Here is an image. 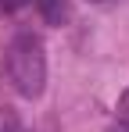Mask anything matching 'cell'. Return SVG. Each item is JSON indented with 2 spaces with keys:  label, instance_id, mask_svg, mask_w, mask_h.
Here are the masks:
<instances>
[{
  "label": "cell",
  "instance_id": "6da1fadb",
  "mask_svg": "<svg viewBox=\"0 0 129 132\" xmlns=\"http://www.w3.org/2000/svg\"><path fill=\"white\" fill-rule=\"evenodd\" d=\"M4 71L7 82L15 86L18 96L36 100L47 86V54H43V39L36 32H18L7 50H4Z\"/></svg>",
  "mask_w": 129,
  "mask_h": 132
},
{
  "label": "cell",
  "instance_id": "7a4b0ae2",
  "mask_svg": "<svg viewBox=\"0 0 129 132\" xmlns=\"http://www.w3.org/2000/svg\"><path fill=\"white\" fill-rule=\"evenodd\" d=\"M32 4H36V11L43 14V22H47V25H64V22H68V14H72L68 0H32Z\"/></svg>",
  "mask_w": 129,
  "mask_h": 132
},
{
  "label": "cell",
  "instance_id": "3957f363",
  "mask_svg": "<svg viewBox=\"0 0 129 132\" xmlns=\"http://www.w3.org/2000/svg\"><path fill=\"white\" fill-rule=\"evenodd\" d=\"M115 114H118V125H126V129H129V89L118 96V107H115Z\"/></svg>",
  "mask_w": 129,
  "mask_h": 132
},
{
  "label": "cell",
  "instance_id": "277c9868",
  "mask_svg": "<svg viewBox=\"0 0 129 132\" xmlns=\"http://www.w3.org/2000/svg\"><path fill=\"white\" fill-rule=\"evenodd\" d=\"M0 132H15V118L7 111H0Z\"/></svg>",
  "mask_w": 129,
  "mask_h": 132
},
{
  "label": "cell",
  "instance_id": "5b68a950",
  "mask_svg": "<svg viewBox=\"0 0 129 132\" xmlns=\"http://www.w3.org/2000/svg\"><path fill=\"white\" fill-rule=\"evenodd\" d=\"M111 132H129V129H126V125H118V129H111Z\"/></svg>",
  "mask_w": 129,
  "mask_h": 132
}]
</instances>
